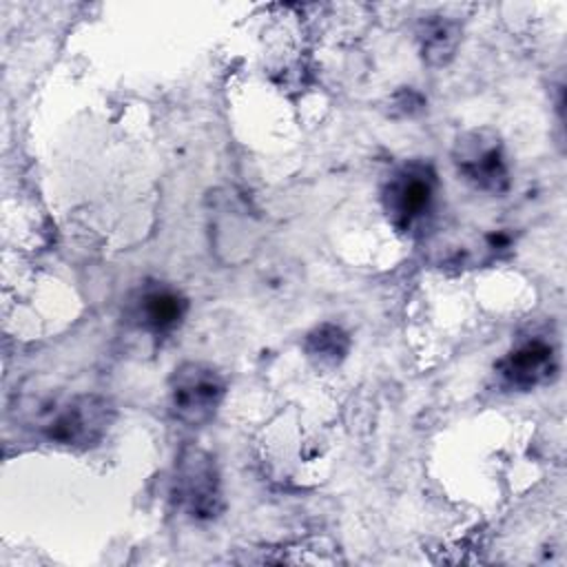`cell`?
Returning a JSON list of instances; mask_svg holds the SVG:
<instances>
[{
  "label": "cell",
  "instance_id": "6da1fadb",
  "mask_svg": "<svg viewBox=\"0 0 567 567\" xmlns=\"http://www.w3.org/2000/svg\"><path fill=\"white\" fill-rule=\"evenodd\" d=\"M439 193V175L425 159H408L399 164L381 188V206L390 226L401 235L423 228L434 210Z\"/></svg>",
  "mask_w": 567,
  "mask_h": 567
},
{
  "label": "cell",
  "instance_id": "9c48e42d",
  "mask_svg": "<svg viewBox=\"0 0 567 567\" xmlns=\"http://www.w3.org/2000/svg\"><path fill=\"white\" fill-rule=\"evenodd\" d=\"M303 348L310 359L323 365H337L346 359L350 350V337L343 328L334 323H321L315 326L303 341Z\"/></svg>",
  "mask_w": 567,
  "mask_h": 567
},
{
  "label": "cell",
  "instance_id": "ba28073f",
  "mask_svg": "<svg viewBox=\"0 0 567 567\" xmlns=\"http://www.w3.org/2000/svg\"><path fill=\"white\" fill-rule=\"evenodd\" d=\"M416 42L423 62L430 66H445L458 49L461 22L447 16H427L416 27Z\"/></svg>",
  "mask_w": 567,
  "mask_h": 567
},
{
  "label": "cell",
  "instance_id": "3957f363",
  "mask_svg": "<svg viewBox=\"0 0 567 567\" xmlns=\"http://www.w3.org/2000/svg\"><path fill=\"white\" fill-rule=\"evenodd\" d=\"M226 399L224 374L204 361L179 363L168 379V412L186 427L208 425Z\"/></svg>",
  "mask_w": 567,
  "mask_h": 567
},
{
  "label": "cell",
  "instance_id": "8992f818",
  "mask_svg": "<svg viewBox=\"0 0 567 567\" xmlns=\"http://www.w3.org/2000/svg\"><path fill=\"white\" fill-rule=\"evenodd\" d=\"M188 312V299L182 290L164 281H146L137 286L124 306V319L133 328L153 337L175 332Z\"/></svg>",
  "mask_w": 567,
  "mask_h": 567
},
{
  "label": "cell",
  "instance_id": "52a82bcc",
  "mask_svg": "<svg viewBox=\"0 0 567 567\" xmlns=\"http://www.w3.org/2000/svg\"><path fill=\"white\" fill-rule=\"evenodd\" d=\"M494 370L509 390L529 392L556 377L558 354L549 339L534 334L516 341L512 350L498 359Z\"/></svg>",
  "mask_w": 567,
  "mask_h": 567
},
{
  "label": "cell",
  "instance_id": "5b68a950",
  "mask_svg": "<svg viewBox=\"0 0 567 567\" xmlns=\"http://www.w3.org/2000/svg\"><path fill=\"white\" fill-rule=\"evenodd\" d=\"M452 162L456 173L481 193L503 195L509 188V166L503 140L487 126L461 133L452 146Z\"/></svg>",
  "mask_w": 567,
  "mask_h": 567
},
{
  "label": "cell",
  "instance_id": "7a4b0ae2",
  "mask_svg": "<svg viewBox=\"0 0 567 567\" xmlns=\"http://www.w3.org/2000/svg\"><path fill=\"white\" fill-rule=\"evenodd\" d=\"M171 496L193 523H210L224 512V489L215 456L197 445H184L175 456Z\"/></svg>",
  "mask_w": 567,
  "mask_h": 567
},
{
  "label": "cell",
  "instance_id": "277c9868",
  "mask_svg": "<svg viewBox=\"0 0 567 567\" xmlns=\"http://www.w3.org/2000/svg\"><path fill=\"white\" fill-rule=\"evenodd\" d=\"M115 419V408L100 394H75L64 403H55L40 427L44 436L64 447L86 450L97 445Z\"/></svg>",
  "mask_w": 567,
  "mask_h": 567
}]
</instances>
